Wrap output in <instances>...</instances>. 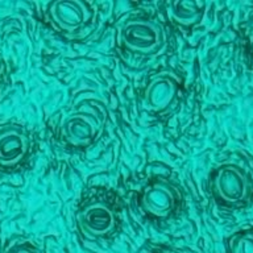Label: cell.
Here are the masks:
<instances>
[{
    "mask_svg": "<svg viewBox=\"0 0 253 253\" xmlns=\"http://www.w3.org/2000/svg\"><path fill=\"white\" fill-rule=\"evenodd\" d=\"M229 253H253V229L239 231L229 237Z\"/></svg>",
    "mask_w": 253,
    "mask_h": 253,
    "instance_id": "cell-10",
    "label": "cell"
},
{
    "mask_svg": "<svg viewBox=\"0 0 253 253\" xmlns=\"http://www.w3.org/2000/svg\"><path fill=\"white\" fill-rule=\"evenodd\" d=\"M181 79L174 71L162 70L152 75L144 90V103L154 114L169 108L179 95Z\"/></svg>",
    "mask_w": 253,
    "mask_h": 253,
    "instance_id": "cell-7",
    "label": "cell"
},
{
    "mask_svg": "<svg viewBox=\"0 0 253 253\" xmlns=\"http://www.w3.org/2000/svg\"><path fill=\"white\" fill-rule=\"evenodd\" d=\"M49 19L62 35L77 39L92 31L98 20V9L90 1L58 0L49 5Z\"/></svg>",
    "mask_w": 253,
    "mask_h": 253,
    "instance_id": "cell-3",
    "label": "cell"
},
{
    "mask_svg": "<svg viewBox=\"0 0 253 253\" xmlns=\"http://www.w3.org/2000/svg\"><path fill=\"white\" fill-rule=\"evenodd\" d=\"M181 194L166 179H153L144 187L140 195L141 210L156 219H168L179 209Z\"/></svg>",
    "mask_w": 253,
    "mask_h": 253,
    "instance_id": "cell-6",
    "label": "cell"
},
{
    "mask_svg": "<svg viewBox=\"0 0 253 253\" xmlns=\"http://www.w3.org/2000/svg\"><path fill=\"white\" fill-rule=\"evenodd\" d=\"M32 150L31 136L23 126L0 128V169L11 170L27 161Z\"/></svg>",
    "mask_w": 253,
    "mask_h": 253,
    "instance_id": "cell-8",
    "label": "cell"
},
{
    "mask_svg": "<svg viewBox=\"0 0 253 253\" xmlns=\"http://www.w3.org/2000/svg\"><path fill=\"white\" fill-rule=\"evenodd\" d=\"M213 195L225 205H241L252 193V181L248 173L236 164H223L211 177Z\"/></svg>",
    "mask_w": 253,
    "mask_h": 253,
    "instance_id": "cell-4",
    "label": "cell"
},
{
    "mask_svg": "<svg viewBox=\"0 0 253 253\" xmlns=\"http://www.w3.org/2000/svg\"><path fill=\"white\" fill-rule=\"evenodd\" d=\"M106 120L107 111L100 104L86 103L63 118L61 136L74 148H87L102 136Z\"/></svg>",
    "mask_w": 253,
    "mask_h": 253,
    "instance_id": "cell-2",
    "label": "cell"
},
{
    "mask_svg": "<svg viewBox=\"0 0 253 253\" xmlns=\"http://www.w3.org/2000/svg\"><path fill=\"white\" fill-rule=\"evenodd\" d=\"M4 77H5V65H4L3 59L0 57V86L3 84Z\"/></svg>",
    "mask_w": 253,
    "mask_h": 253,
    "instance_id": "cell-12",
    "label": "cell"
},
{
    "mask_svg": "<svg viewBox=\"0 0 253 253\" xmlns=\"http://www.w3.org/2000/svg\"><path fill=\"white\" fill-rule=\"evenodd\" d=\"M252 50H253V39H252Z\"/></svg>",
    "mask_w": 253,
    "mask_h": 253,
    "instance_id": "cell-13",
    "label": "cell"
},
{
    "mask_svg": "<svg viewBox=\"0 0 253 253\" xmlns=\"http://www.w3.org/2000/svg\"><path fill=\"white\" fill-rule=\"evenodd\" d=\"M118 42L124 50L149 57L161 54L168 45L164 25L148 17H133L123 23L118 32Z\"/></svg>",
    "mask_w": 253,
    "mask_h": 253,
    "instance_id": "cell-1",
    "label": "cell"
},
{
    "mask_svg": "<svg viewBox=\"0 0 253 253\" xmlns=\"http://www.w3.org/2000/svg\"><path fill=\"white\" fill-rule=\"evenodd\" d=\"M203 4L190 0H175L169 4L168 15L181 27H194L203 17Z\"/></svg>",
    "mask_w": 253,
    "mask_h": 253,
    "instance_id": "cell-9",
    "label": "cell"
},
{
    "mask_svg": "<svg viewBox=\"0 0 253 253\" xmlns=\"http://www.w3.org/2000/svg\"><path fill=\"white\" fill-rule=\"evenodd\" d=\"M8 253H43V251L33 243H19L13 245Z\"/></svg>",
    "mask_w": 253,
    "mask_h": 253,
    "instance_id": "cell-11",
    "label": "cell"
},
{
    "mask_svg": "<svg viewBox=\"0 0 253 253\" xmlns=\"http://www.w3.org/2000/svg\"><path fill=\"white\" fill-rule=\"evenodd\" d=\"M118 221L115 209L103 199L83 205L77 213V225L87 239H103L114 235Z\"/></svg>",
    "mask_w": 253,
    "mask_h": 253,
    "instance_id": "cell-5",
    "label": "cell"
}]
</instances>
